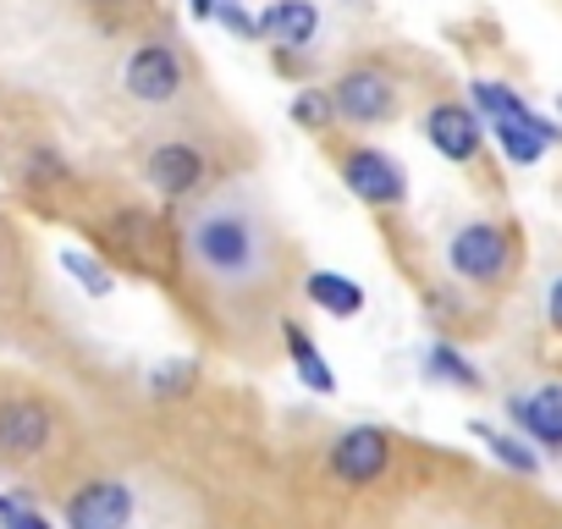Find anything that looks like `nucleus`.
I'll return each mask as SVG.
<instances>
[{"label":"nucleus","instance_id":"1","mask_svg":"<svg viewBox=\"0 0 562 529\" xmlns=\"http://www.w3.org/2000/svg\"><path fill=\"white\" fill-rule=\"evenodd\" d=\"M182 248L188 264L215 288H254L276 271V237L254 199L243 193H210L182 215Z\"/></svg>","mask_w":562,"mask_h":529},{"label":"nucleus","instance_id":"2","mask_svg":"<svg viewBox=\"0 0 562 529\" xmlns=\"http://www.w3.org/2000/svg\"><path fill=\"white\" fill-rule=\"evenodd\" d=\"M193 89V67H188V50L177 34H149L127 50L122 61V94L133 105H149V111H171L182 94Z\"/></svg>","mask_w":562,"mask_h":529},{"label":"nucleus","instance_id":"3","mask_svg":"<svg viewBox=\"0 0 562 529\" xmlns=\"http://www.w3.org/2000/svg\"><path fill=\"white\" fill-rule=\"evenodd\" d=\"M326 94H331L337 122H348V127H386V122L403 111V89H397V78H392L381 61H353V67H342Z\"/></svg>","mask_w":562,"mask_h":529},{"label":"nucleus","instance_id":"4","mask_svg":"<svg viewBox=\"0 0 562 529\" xmlns=\"http://www.w3.org/2000/svg\"><path fill=\"white\" fill-rule=\"evenodd\" d=\"M513 232L496 226V221H469L447 237V264H452V277L469 282V288H502L513 277Z\"/></svg>","mask_w":562,"mask_h":529},{"label":"nucleus","instance_id":"5","mask_svg":"<svg viewBox=\"0 0 562 529\" xmlns=\"http://www.w3.org/2000/svg\"><path fill=\"white\" fill-rule=\"evenodd\" d=\"M144 182H149L160 199L188 204V199H199V193L215 182L210 149H204L199 138H160V144H149V155H144Z\"/></svg>","mask_w":562,"mask_h":529},{"label":"nucleus","instance_id":"6","mask_svg":"<svg viewBox=\"0 0 562 529\" xmlns=\"http://www.w3.org/2000/svg\"><path fill=\"white\" fill-rule=\"evenodd\" d=\"M337 171H342L348 193L370 210H403V199H408V171L375 144H348L337 155Z\"/></svg>","mask_w":562,"mask_h":529},{"label":"nucleus","instance_id":"7","mask_svg":"<svg viewBox=\"0 0 562 529\" xmlns=\"http://www.w3.org/2000/svg\"><path fill=\"white\" fill-rule=\"evenodd\" d=\"M425 138H430V149H436L441 160L474 166L480 149H485V122H480V111L463 105V100H436V105L425 111Z\"/></svg>","mask_w":562,"mask_h":529},{"label":"nucleus","instance_id":"8","mask_svg":"<svg viewBox=\"0 0 562 529\" xmlns=\"http://www.w3.org/2000/svg\"><path fill=\"white\" fill-rule=\"evenodd\" d=\"M56 441V414L40 397H7L0 403V458L29 463Z\"/></svg>","mask_w":562,"mask_h":529},{"label":"nucleus","instance_id":"9","mask_svg":"<svg viewBox=\"0 0 562 529\" xmlns=\"http://www.w3.org/2000/svg\"><path fill=\"white\" fill-rule=\"evenodd\" d=\"M392 469V436L381 425H353L331 447V474L342 485H375Z\"/></svg>","mask_w":562,"mask_h":529},{"label":"nucleus","instance_id":"10","mask_svg":"<svg viewBox=\"0 0 562 529\" xmlns=\"http://www.w3.org/2000/svg\"><path fill=\"white\" fill-rule=\"evenodd\" d=\"M133 518V491L122 480H89L83 491L67 496V529H127Z\"/></svg>","mask_w":562,"mask_h":529},{"label":"nucleus","instance_id":"11","mask_svg":"<svg viewBox=\"0 0 562 529\" xmlns=\"http://www.w3.org/2000/svg\"><path fill=\"white\" fill-rule=\"evenodd\" d=\"M485 138H496L513 166H535V160L562 138V127L546 122V116H535V111L524 105V111H513V116H491V122H485Z\"/></svg>","mask_w":562,"mask_h":529},{"label":"nucleus","instance_id":"12","mask_svg":"<svg viewBox=\"0 0 562 529\" xmlns=\"http://www.w3.org/2000/svg\"><path fill=\"white\" fill-rule=\"evenodd\" d=\"M254 23H259V40H270L276 50H304L321 34V7L315 0H270Z\"/></svg>","mask_w":562,"mask_h":529},{"label":"nucleus","instance_id":"13","mask_svg":"<svg viewBox=\"0 0 562 529\" xmlns=\"http://www.w3.org/2000/svg\"><path fill=\"white\" fill-rule=\"evenodd\" d=\"M513 408V419H518V430L529 436V441H540V447H562V381H546L540 392H524V397H513L507 403Z\"/></svg>","mask_w":562,"mask_h":529},{"label":"nucleus","instance_id":"14","mask_svg":"<svg viewBox=\"0 0 562 529\" xmlns=\"http://www.w3.org/2000/svg\"><path fill=\"white\" fill-rule=\"evenodd\" d=\"M304 299H310L315 309L337 315V320L364 315V288L348 282V277H337V271H310V277H304Z\"/></svg>","mask_w":562,"mask_h":529},{"label":"nucleus","instance_id":"15","mask_svg":"<svg viewBox=\"0 0 562 529\" xmlns=\"http://www.w3.org/2000/svg\"><path fill=\"white\" fill-rule=\"evenodd\" d=\"M281 337H288V353H293V370L304 375V386H310V392H321V397H331V392H337V375H331L326 353L315 348V337H310L299 320L281 326Z\"/></svg>","mask_w":562,"mask_h":529},{"label":"nucleus","instance_id":"16","mask_svg":"<svg viewBox=\"0 0 562 529\" xmlns=\"http://www.w3.org/2000/svg\"><path fill=\"white\" fill-rule=\"evenodd\" d=\"M469 430H474V436L485 441V452H491V458H496L502 469H513V474H535V469H540L535 447H524L518 436H507V430H496V425H480V419H474Z\"/></svg>","mask_w":562,"mask_h":529},{"label":"nucleus","instance_id":"17","mask_svg":"<svg viewBox=\"0 0 562 529\" xmlns=\"http://www.w3.org/2000/svg\"><path fill=\"white\" fill-rule=\"evenodd\" d=\"M425 375H430V381H447V386H463V392H480V370H474L452 342H436V348L425 353Z\"/></svg>","mask_w":562,"mask_h":529},{"label":"nucleus","instance_id":"18","mask_svg":"<svg viewBox=\"0 0 562 529\" xmlns=\"http://www.w3.org/2000/svg\"><path fill=\"white\" fill-rule=\"evenodd\" d=\"M288 116H293L304 133H331V127H337V111H331V94H326V89H299L293 105H288Z\"/></svg>","mask_w":562,"mask_h":529},{"label":"nucleus","instance_id":"19","mask_svg":"<svg viewBox=\"0 0 562 529\" xmlns=\"http://www.w3.org/2000/svg\"><path fill=\"white\" fill-rule=\"evenodd\" d=\"M61 264H67V277L89 293V299H111V288H116V277L105 271V264L94 259V254H78V248H67L61 254Z\"/></svg>","mask_w":562,"mask_h":529},{"label":"nucleus","instance_id":"20","mask_svg":"<svg viewBox=\"0 0 562 529\" xmlns=\"http://www.w3.org/2000/svg\"><path fill=\"white\" fill-rule=\"evenodd\" d=\"M23 177H29V188H61V182L72 177V166H67L50 144H34V149L23 155Z\"/></svg>","mask_w":562,"mask_h":529},{"label":"nucleus","instance_id":"21","mask_svg":"<svg viewBox=\"0 0 562 529\" xmlns=\"http://www.w3.org/2000/svg\"><path fill=\"white\" fill-rule=\"evenodd\" d=\"M215 23H221L226 34H237V40H259V23L237 7V0H215Z\"/></svg>","mask_w":562,"mask_h":529},{"label":"nucleus","instance_id":"22","mask_svg":"<svg viewBox=\"0 0 562 529\" xmlns=\"http://www.w3.org/2000/svg\"><path fill=\"white\" fill-rule=\"evenodd\" d=\"M0 529H50V518L45 513H34V507H7V513H0Z\"/></svg>","mask_w":562,"mask_h":529},{"label":"nucleus","instance_id":"23","mask_svg":"<svg viewBox=\"0 0 562 529\" xmlns=\"http://www.w3.org/2000/svg\"><path fill=\"white\" fill-rule=\"evenodd\" d=\"M188 375H193L188 364H160V370H155V397H166V392L188 386Z\"/></svg>","mask_w":562,"mask_h":529},{"label":"nucleus","instance_id":"24","mask_svg":"<svg viewBox=\"0 0 562 529\" xmlns=\"http://www.w3.org/2000/svg\"><path fill=\"white\" fill-rule=\"evenodd\" d=\"M83 7H94L105 18H127V12H144V0H83Z\"/></svg>","mask_w":562,"mask_h":529},{"label":"nucleus","instance_id":"25","mask_svg":"<svg viewBox=\"0 0 562 529\" xmlns=\"http://www.w3.org/2000/svg\"><path fill=\"white\" fill-rule=\"evenodd\" d=\"M546 320H551V326L562 331V277L551 282V299H546Z\"/></svg>","mask_w":562,"mask_h":529},{"label":"nucleus","instance_id":"26","mask_svg":"<svg viewBox=\"0 0 562 529\" xmlns=\"http://www.w3.org/2000/svg\"><path fill=\"white\" fill-rule=\"evenodd\" d=\"M188 7H193V18H199V23H210V18H215V0H188Z\"/></svg>","mask_w":562,"mask_h":529},{"label":"nucleus","instance_id":"27","mask_svg":"<svg viewBox=\"0 0 562 529\" xmlns=\"http://www.w3.org/2000/svg\"><path fill=\"white\" fill-rule=\"evenodd\" d=\"M7 507H12V502H7V496H0V513H7Z\"/></svg>","mask_w":562,"mask_h":529}]
</instances>
